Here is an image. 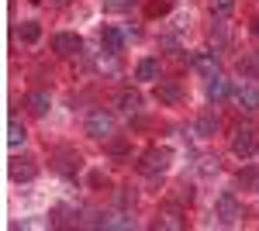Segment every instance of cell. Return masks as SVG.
Wrapping results in <instances>:
<instances>
[{
  "label": "cell",
  "mask_w": 259,
  "mask_h": 231,
  "mask_svg": "<svg viewBox=\"0 0 259 231\" xmlns=\"http://www.w3.org/2000/svg\"><path fill=\"white\" fill-rule=\"evenodd\" d=\"M183 86H180L177 79H159L156 83V100H159V107H180L183 104Z\"/></svg>",
  "instance_id": "obj_9"
},
{
  "label": "cell",
  "mask_w": 259,
  "mask_h": 231,
  "mask_svg": "<svg viewBox=\"0 0 259 231\" xmlns=\"http://www.w3.org/2000/svg\"><path fill=\"white\" fill-rule=\"evenodd\" d=\"M221 166H218V155H204V159H200V173H218Z\"/></svg>",
  "instance_id": "obj_28"
},
{
  "label": "cell",
  "mask_w": 259,
  "mask_h": 231,
  "mask_svg": "<svg viewBox=\"0 0 259 231\" xmlns=\"http://www.w3.org/2000/svg\"><path fill=\"white\" fill-rule=\"evenodd\" d=\"M41 4H52V7H66L69 0H41Z\"/></svg>",
  "instance_id": "obj_30"
},
{
  "label": "cell",
  "mask_w": 259,
  "mask_h": 231,
  "mask_svg": "<svg viewBox=\"0 0 259 231\" xmlns=\"http://www.w3.org/2000/svg\"><path fill=\"white\" fill-rule=\"evenodd\" d=\"M87 183H90V190H107V187H111L107 173H90V179H87Z\"/></svg>",
  "instance_id": "obj_27"
},
{
  "label": "cell",
  "mask_w": 259,
  "mask_h": 231,
  "mask_svg": "<svg viewBox=\"0 0 259 231\" xmlns=\"http://www.w3.org/2000/svg\"><path fill=\"white\" fill-rule=\"evenodd\" d=\"M7 173L14 183H31L35 176H38V166H35V159L31 155H18V159H11L7 162Z\"/></svg>",
  "instance_id": "obj_8"
},
{
  "label": "cell",
  "mask_w": 259,
  "mask_h": 231,
  "mask_svg": "<svg viewBox=\"0 0 259 231\" xmlns=\"http://www.w3.org/2000/svg\"><path fill=\"white\" fill-rule=\"evenodd\" d=\"M194 197H197V193H194V187H190V183H177V187L169 190V204L190 207V204H194Z\"/></svg>",
  "instance_id": "obj_19"
},
{
  "label": "cell",
  "mask_w": 259,
  "mask_h": 231,
  "mask_svg": "<svg viewBox=\"0 0 259 231\" xmlns=\"http://www.w3.org/2000/svg\"><path fill=\"white\" fill-rule=\"evenodd\" d=\"M235 183L242 190H259V166H242L235 173Z\"/></svg>",
  "instance_id": "obj_18"
},
{
  "label": "cell",
  "mask_w": 259,
  "mask_h": 231,
  "mask_svg": "<svg viewBox=\"0 0 259 231\" xmlns=\"http://www.w3.org/2000/svg\"><path fill=\"white\" fill-rule=\"evenodd\" d=\"M232 155H239V159H249V155L259 152V131L252 124H239L235 131H232Z\"/></svg>",
  "instance_id": "obj_4"
},
{
  "label": "cell",
  "mask_w": 259,
  "mask_h": 231,
  "mask_svg": "<svg viewBox=\"0 0 259 231\" xmlns=\"http://www.w3.org/2000/svg\"><path fill=\"white\" fill-rule=\"evenodd\" d=\"M169 162H173V149H166V145H149V149L139 155V173L149 176V179H159V176L169 169Z\"/></svg>",
  "instance_id": "obj_1"
},
{
  "label": "cell",
  "mask_w": 259,
  "mask_h": 231,
  "mask_svg": "<svg viewBox=\"0 0 259 231\" xmlns=\"http://www.w3.org/2000/svg\"><path fill=\"white\" fill-rule=\"evenodd\" d=\"M24 138H28V131H24V124L11 117V124H7V145H11V149H18V145H24Z\"/></svg>",
  "instance_id": "obj_21"
},
{
  "label": "cell",
  "mask_w": 259,
  "mask_h": 231,
  "mask_svg": "<svg viewBox=\"0 0 259 231\" xmlns=\"http://www.w3.org/2000/svg\"><path fill=\"white\" fill-rule=\"evenodd\" d=\"M221 131V117L214 107H207V111H200L197 121H194V135L197 138H214Z\"/></svg>",
  "instance_id": "obj_13"
},
{
  "label": "cell",
  "mask_w": 259,
  "mask_h": 231,
  "mask_svg": "<svg viewBox=\"0 0 259 231\" xmlns=\"http://www.w3.org/2000/svg\"><path fill=\"white\" fill-rule=\"evenodd\" d=\"M18 38H21V41H28V45H35V41L41 38V24H38V21H21Z\"/></svg>",
  "instance_id": "obj_20"
},
{
  "label": "cell",
  "mask_w": 259,
  "mask_h": 231,
  "mask_svg": "<svg viewBox=\"0 0 259 231\" xmlns=\"http://www.w3.org/2000/svg\"><path fill=\"white\" fill-rule=\"evenodd\" d=\"M135 200H139V193H135V187H121V193H118V207H121V211L135 207Z\"/></svg>",
  "instance_id": "obj_26"
},
{
  "label": "cell",
  "mask_w": 259,
  "mask_h": 231,
  "mask_svg": "<svg viewBox=\"0 0 259 231\" xmlns=\"http://www.w3.org/2000/svg\"><path fill=\"white\" fill-rule=\"evenodd\" d=\"M214 214H218L221 224H228V228H232V224H239V221H242V200L232 190L218 193V200H214Z\"/></svg>",
  "instance_id": "obj_5"
},
{
  "label": "cell",
  "mask_w": 259,
  "mask_h": 231,
  "mask_svg": "<svg viewBox=\"0 0 259 231\" xmlns=\"http://www.w3.org/2000/svg\"><path fill=\"white\" fill-rule=\"evenodd\" d=\"M169 11H173V0H149V4H145V18H166V14H169Z\"/></svg>",
  "instance_id": "obj_22"
},
{
  "label": "cell",
  "mask_w": 259,
  "mask_h": 231,
  "mask_svg": "<svg viewBox=\"0 0 259 231\" xmlns=\"http://www.w3.org/2000/svg\"><path fill=\"white\" fill-rule=\"evenodd\" d=\"M207 7H211V14L218 21H225L232 11H235V0H207Z\"/></svg>",
  "instance_id": "obj_23"
},
{
  "label": "cell",
  "mask_w": 259,
  "mask_h": 231,
  "mask_svg": "<svg viewBox=\"0 0 259 231\" xmlns=\"http://www.w3.org/2000/svg\"><path fill=\"white\" fill-rule=\"evenodd\" d=\"M114 107H118L121 114H128V117L142 114V94L132 90V86H121L118 94H114Z\"/></svg>",
  "instance_id": "obj_12"
},
{
  "label": "cell",
  "mask_w": 259,
  "mask_h": 231,
  "mask_svg": "<svg viewBox=\"0 0 259 231\" xmlns=\"http://www.w3.org/2000/svg\"><path fill=\"white\" fill-rule=\"evenodd\" d=\"M190 69H194V73H200L204 79H211V76H218V73H221V62H218V56H214V52L200 49V52H194V56H190Z\"/></svg>",
  "instance_id": "obj_11"
},
{
  "label": "cell",
  "mask_w": 259,
  "mask_h": 231,
  "mask_svg": "<svg viewBox=\"0 0 259 231\" xmlns=\"http://www.w3.org/2000/svg\"><path fill=\"white\" fill-rule=\"evenodd\" d=\"M135 4H139V0H104V11H107V14H128Z\"/></svg>",
  "instance_id": "obj_24"
},
{
  "label": "cell",
  "mask_w": 259,
  "mask_h": 231,
  "mask_svg": "<svg viewBox=\"0 0 259 231\" xmlns=\"http://www.w3.org/2000/svg\"><path fill=\"white\" fill-rule=\"evenodd\" d=\"M52 169L62 176V179H76V173L83 169V155L76 149H69V145H59L56 152H52Z\"/></svg>",
  "instance_id": "obj_3"
},
{
  "label": "cell",
  "mask_w": 259,
  "mask_h": 231,
  "mask_svg": "<svg viewBox=\"0 0 259 231\" xmlns=\"http://www.w3.org/2000/svg\"><path fill=\"white\" fill-rule=\"evenodd\" d=\"M107 152L114 155V159H124V155H132V142H124V138H111V142H107Z\"/></svg>",
  "instance_id": "obj_25"
},
{
  "label": "cell",
  "mask_w": 259,
  "mask_h": 231,
  "mask_svg": "<svg viewBox=\"0 0 259 231\" xmlns=\"http://www.w3.org/2000/svg\"><path fill=\"white\" fill-rule=\"evenodd\" d=\"M232 100L239 104V111L256 114V111H259V86H256V83H239V86L232 90Z\"/></svg>",
  "instance_id": "obj_7"
},
{
  "label": "cell",
  "mask_w": 259,
  "mask_h": 231,
  "mask_svg": "<svg viewBox=\"0 0 259 231\" xmlns=\"http://www.w3.org/2000/svg\"><path fill=\"white\" fill-rule=\"evenodd\" d=\"M24 104H28V111H31L35 117H45V114H49V107H52V100H49V90H31Z\"/></svg>",
  "instance_id": "obj_17"
},
{
  "label": "cell",
  "mask_w": 259,
  "mask_h": 231,
  "mask_svg": "<svg viewBox=\"0 0 259 231\" xmlns=\"http://www.w3.org/2000/svg\"><path fill=\"white\" fill-rule=\"evenodd\" d=\"M52 52L59 59H73L83 52V38L80 35H73V31H59L56 38H52Z\"/></svg>",
  "instance_id": "obj_10"
},
{
  "label": "cell",
  "mask_w": 259,
  "mask_h": 231,
  "mask_svg": "<svg viewBox=\"0 0 259 231\" xmlns=\"http://www.w3.org/2000/svg\"><path fill=\"white\" fill-rule=\"evenodd\" d=\"M204 94H207V100H211V104H218V100H225V97H232V83H228V79L221 76H211L207 79V86H204Z\"/></svg>",
  "instance_id": "obj_16"
},
{
  "label": "cell",
  "mask_w": 259,
  "mask_h": 231,
  "mask_svg": "<svg viewBox=\"0 0 259 231\" xmlns=\"http://www.w3.org/2000/svg\"><path fill=\"white\" fill-rule=\"evenodd\" d=\"M124 31H118V28H104L100 31V49H104V56H121V49H124Z\"/></svg>",
  "instance_id": "obj_15"
},
{
  "label": "cell",
  "mask_w": 259,
  "mask_h": 231,
  "mask_svg": "<svg viewBox=\"0 0 259 231\" xmlns=\"http://www.w3.org/2000/svg\"><path fill=\"white\" fill-rule=\"evenodd\" d=\"M152 228H162V231H183V228H187V211H183L180 204H169V200H166V207H159L156 221H152Z\"/></svg>",
  "instance_id": "obj_6"
},
{
  "label": "cell",
  "mask_w": 259,
  "mask_h": 231,
  "mask_svg": "<svg viewBox=\"0 0 259 231\" xmlns=\"http://www.w3.org/2000/svg\"><path fill=\"white\" fill-rule=\"evenodd\" d=\"M249 31H252V35L259 38V18H252V24H249Z\"/></svg>",
  "instance_id": "obj_29"
},
{
  "label": "cell",
  "mask_w": 259,
  "mask_h": 231,
  "mask_svg": "<svg viewBox=\"0 0 259 231\" xmlns=\"http://www.w3.org/2000/svg\"><path fill=\"white\" fill-rule=\"evenodd\" d=\"M135 79H139V83H159V79H162V62H159V59H152V56L139 59V66H135Z\"/></svg>",
  "instance_id": "obj_14"
},
{
  "label": "cell",
  "mask_w": 259,
  "mask_h": 231,
  "mask_svg": "<svg viewBox=\"0 0 259 231\" xmlns=\"http://www.w3.org/2000/svg\"><path fill=\"white\" fill-rule=\"evenodd\" d=\"M114 128H118V121H114L111 111H104V107H94L87 114V121H83V131L94 138V142H111L114 138Z\"/></svg>",
  "instance_id": "obj_2"
}]
</instances>
